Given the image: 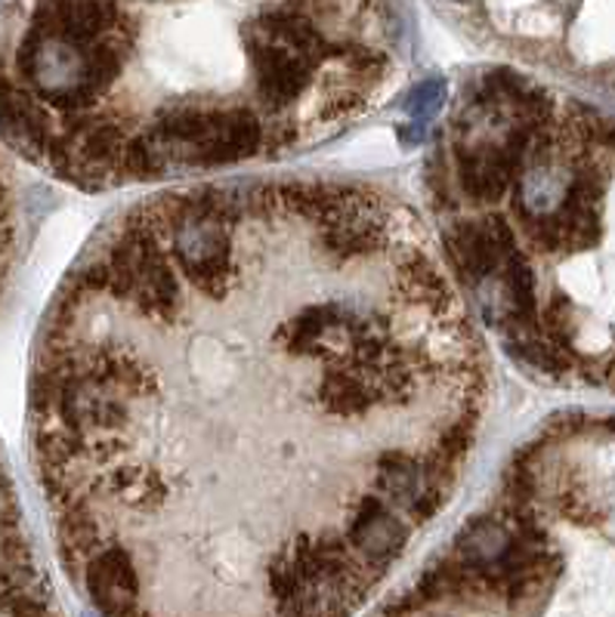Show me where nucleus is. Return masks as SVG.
Instances as JSON below:
<instances>
[{
  "label": "nucleus",
  "instance_id": "1",
  "mask_svg": "<svg viewBox=\"0 0 615 617\" xmlns=\"http://www.w3.org/2000/svg\"><path fill=\"white\" fill-rule=\"evenodd\" d=\"M489 399L474 315L393 192L195 185L72 269L34 461L102 617H349L452 500Z\"/></svg>",
  "mask_w": 615,
  "mask_h": 617
},
{
  "label": "nucleus",
  "instance_id": "3",
  "mask_svg": "<svg viewBox=\"0 0 615 617\" xmlns=\"http://www.w3.org/2000/svg\"><path fill=\"white\" fill-rule=\"evenodd\" d=\"M13 247H17V214H13L10 185H7V176L0 167V288L10 272V262H13Z\"/></svg>",
  "mask_w": 615,
  "mask_h": 617
},
{
  "label": "nucleus",
  "instance_id": "2",
  "mask_svg": "<svg viewBox=\"0 0 615 617\" xmlns=\"http://www.w3.org/2000/svg\"><path fill=\"white\" fill-rule=\"evenodd\" d=\"M393 3H29L0 13V137L80 188L279 161L402 84Z\"/></svg>",
  "mask_w": 615,
  "mask_h": 617
}]
</instances>
